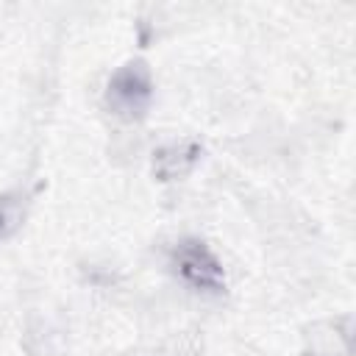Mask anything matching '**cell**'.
Masks as SVG:
<instances>
[{"mask_svg": "<svg viewBox=\"0 0 356 356\" xmlns=\"http://www.w3.org/2000/svg\"><path fill=\"white\" fill-rule=\"evenodd\" d=\"M170 264L175 270V275L195 292H206V295H217L225 289V270L222 261L217 259V253L195 236H186L181 242H175Z\"/></svg>", "mask_w": 356, "mask_h": 356, "instance_id": "7a4b0ae2", "label": "cell"}, {"mask_svg": "<svg viewBox=\"0 0 356 356\" xmlns=\"http://www.w3.org/2000/svg\"><path fill=\"white\" fill-rule=\"evenodd\" d=\"M106 108L122 122H139L147 117L153 103V75L142 58H131L117 67L106 83Z\"/></svg>", "mask_w": 356, "mask_h": 356, "instance_id": "6da1fadb", "label": "cell"}, {"mask_svg": "<svg viewBox=\"0 0 356 356\" xmlns=\"http://www.w3.org/2000/svg\"><path fill=\"white\" fill-rule=\"evenodd\" d=\"M197 159H200V145L197 142H192V139H175V142L161 145L153 153V172L161 181H178V178H184V175L192 172V167L197 164Z\"/></svg>", "mask_w": 356, "mask_h": 356, "instance_id": "3957f363", "label": "cell"}, {"mask_svg": "<svg viewBox=\"0 0 356 356\" xmlns=\"http://www.w3.org/2000/svg\"><path fill=\"white\" fill-rule=\"evenodd\" d=\"M19 220H22L19 203L11 200V197H3V200H0V236L11 234V231L19 225Z\"/></svg>", "mask_w": 356, "mask_h": 356, "instance_id": "277c9868", "label": "cell"}]
</instances>
